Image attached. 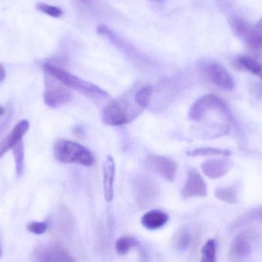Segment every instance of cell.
<instances>
[{"label": "cell", "mask_w": 262, "mask_h": 262, "mask_svg": "<svg viewBox=\"0 0 262 262\" xmlns=\"http://www.w3.org/2000/svg\"><path fill=\"white\" fill-rule=\"evenodd\" d=\"M29 123L26 119L18 122L12 130L0 141V158L9 149H12L19 142L23 141V136L29 130Z\"/></svg>", "instance_id": "obj_13"}, {"label": "cell", "mask_w": 262, "mask_h": 262, "mask_svg": "<svg viewBox=\"0 0 262 262\" xmlns=\"http://www.w3.org/2000/svg\"><path fill=\"white\" fill-rule=\"evenodd\" d=\"M49 224L47 221H35L29 223L27 226V230L35 235H42L47 231Z\"/></svg>", "instance_id": "obj_26"}, {"label": "cell", "mask_w": 262, "mask_h": 262, "mask_svg": "<svg viewBox=\"0 0 262 262\" xmlns=\"http://www.w3.org/2000/svg\"><path fill=\"white\" fill-rule=\"evenodd\" d=\"M258 76H259V77H260V78H261V79H262V70H261V72H260V73H259V74H258Z\"/></svg>", "instance_id": "obj_31"}, {"label": "cell", "mask_w": 262, "mask_h": 262, "mask_svg": "<svg viewBox=\"0 0 262 262\" xmlns=\"http://www.w3.org/2000/svg\"><path fill=\"white\" fill-rule=\"evenodd\" d=\"M237 63L246 70L252 72L254 75H258L262 70V65L258 60L249 55H238L237 57Z\"/></svg>", "instance_id": "obj_20"}, {"label": "cell", "mask_w": 262, "mask_h": 262, "mask_svg": "<svg viewBox=\"0 0 262 262\" xmlns=\"http://www.w3.org/2000/svg\"><path fill=\"white\" fill-rule=\"evenodd\" d=\"M215 198L229 204L236 205L238 203V193L233 188H221L215 190Z\"/></svg>", "instance_id": "obj_22"}, {"label": "cell", "mask_w": 262, "mask_h": 262, "mask_svg": "<svg viewBox=\"0 0 262 262\" xmlns=\"http://www.w3.org/2000/svg\"><path fill=\"white\" fill-rule=\"evenodd\" d=\"M5 78H6V70L4 66L0 63V83L4 81Z\"/></svg>", "instance_id": "obj_27"}, {"label": "cell", "mask_w": 262, "mask_h": 262, "mask_svg": "<svg viewBox=\"0 0 262 262\" xmlns=\"http://www.w3.org/2000/svg\"><path fill=\"white\" fill-rule=\"evenodd\" d=\"M174 249L180 252H185L191 245V235L189 231L185 228H181L173 237Z\"/></svg>", "instance_id": "obj_18"}, {"label": "cell", "mask_w": 262, "mask_h": 262, "mask_svg": "<svg viewBox=\"0 0 262 262\" xmlns=\"http://www.w3.org/2000/svg\"><path fill=\"white\" fill-rule=\"evenodd\" d=\"M199 69L207 79L217 87L224 90H232L235 87V82L232 75L220 63L212 60H204L200 62Z\"/></svg>", "instance_id": "obj_7"}, {"label": "cell", "mask_w": 262, "mask_h": 262, "mask_svg": "<svg viewBox=\"0 0 262 262\" xmlns=\"http://www.w3.org/2000/svg\"><path fill=\"white\" fill-rule=\"evenodd\" d=\"M3 129V126H0V132H1L2 129Z\"/></svg>", "instance_id": "obj_32"}, {"label": "cell", "mask_w": 262, "mask_h": 262, "mask_svg": "<svg viewBox=\"0 0 262 262\" xmlns=\"http://www.w3.org/2000/svg\"><path fill=\"white\" fill-rule=\"evenodd\" d=\"M43 69L46 73L49 74L69 89H74L88 95L108 96L107 92L103 90L96 85L80 78L79 77L70 73L59 66H55L52 63H46L43 65Z\"/></svg>", "instance_id": "obj_2"}, {"label": "cell", "mask_w": 262, "mask_h": 262, "mask_svg": "<svg viewBox=\"0 0 262 262\" xmlns=\"http://www.w3.org/2000/svg\"><path fill=\"white\" fill-rule=\"evenodd\" d=\"M252 251V243L249 236L245 234L237 235L229 249V258L233 261H240L249 256Z\"/></svg>", "instance_id": "obj_15"}, {"label": "cell", "mask_w": 262, "mask_h": 262, "mask_svg": "<svg viewBox=\"0 0 262 262\" xmlns=\"http://www.w3.org/2000/svg\"><path fill=\"white\" fill-rule=\"evenodd\" d=\"M138 246V241L131 235H124L117 240L115 249L118 254L121 255H127L131 249Z\"/></svg>", "instance_id": "obj_19"}, {"label": "cell", "mask_w": 262, "mask_h": 262, "mask_svg": "<svg viewBox=\"0 0 262 262\" xmlns=\"http://www.w3.org/2000/svg\"><path fill=\"white\" fill-rule=\"evenodd\" d=\"M201 261L215 262L216 261V243L214 239H209L202 249Z\"/></svg>", "instance_id": "obj_24"}, {"label": "cell", "mask_w": 262, "mask_h": 262, "mask_svg": "<svg viewBox=\"0 0 262 262\" xmlns=\"http://www.w3.org/2000/svg\"><path fill=\"white\" fill-rule=\"evenodd\" d=\"M46 74V88L43 93L45 104L52 109H56L69 103L72 98L69 88L49 74Z\"/></svg>", "instance_id": "obj_8"}, {"label": "cell", "mask_w": 262, "mask_h": 262, "mask_svg": "<svg viewBox=\"0 0 262 262\" xmlns=\"http://www.w3.org/2000/svg\"><path fill=\"white\" fill-rule=\"evenodd\" d=\"M209 112H217L232 120V115L224 100L213 94L203 95L196 100L189 111V118L193 122H200Z\"/></svg>", "instance_id": "obj_5"}, {"label": "cell", "mask_w": 262, "mask_h": 262, "mask_svg": "<svg viewBox=\"0 0 262 262\" xmlns=\"http://www.w3.org/2000/svg\"><path fill=\"white\" fill-rule=\"evenodd\" d=\"M229 26L233 33L243 41L249 50L256 55H262V16L255 25L250 24L239 17H232L229 19Z\"/></svg>", "instance_id": "obj_4"}, {"label": "cell", "mask_w": 262, "mask_h": 262, "mask_svg": "<svg viewBox=\"0 0 262 262\" xmlns=\"http://www.w3.org/2000/svg\"><path fill=\"white\" fill-rule=\"evenodd\" d=\"M148 1L155 2V3H160V2L163 1V0H148Z\"/></svg>", "instance_id": "obj_30"}, {"label": "cell", "mask_w": 262, "mask_h": 262, "mask_svg": "<svg viewBox=\"0 0 262 262\" xmlns=\"http://www.w3.org/2000/svg\"><path fill=\"white\" fill-rule=\"evenodd\" d=\"M184 198H197L207 195V186L202 175L195 169H189L186 183L181 189Z\"/></svg>", "instance_id": "obj_11"}, {"label": "cell", "mask_w": 262, "mask_h": 262, "mask_svg": "<svg viewBox=\"0 0 262 262\" xmlns=\"http://www.w3.org/2000/svg\"><path fill=\"white\" fill-rule=\"evenodd\" d=\"M134 198L140 207L146 208L152 204L160 195V186L147 175H138L133 180Z\"/></svg>", "instance_id": "obj_6"}, {"label": "cell", "mask_w": 262, "mask_h": 262, "mask_svg": "<svg viewBox=\"0 0 262 262\" xmlns=\"http://www.w3.org/2000/svg\"><path fill=\"white\" fill-rule=\"evenodd\" d=\"M5 114V109L3 106H0V117L3 116Z\"/></svg>", "instance_id": "obj_28"}, {"label": "cell", "mask_w": 262, "mask_h": 262, "mask_svg": "<svg viewBox=\"0 0 262 262\" xmlns=\"http://www.w3.org/2000/svg\"><path fill=\"white\" fill-rule=\"evenodd\" d=\"M143 112L132 98L125 95L109 103L103 109L101 119L107 126H121L134 121Z\"/></svg>", "instance_id": "obj_1"}, {"label": "cell", "mask_w": 262, "mask_h": 262, "mask_svg": "<svg viewBox=\"0 0 262 262\" xmlns=\"http://www.w3.org/2000/svg\"><path fill=\"white\" fill-rule=\"evenodd\" d=\"M169 221V215L160 210H151L141 218V224L148 230L154 231L163 227Z\"/></svg>", "instance_id": "obj_16"}, {"label": "cell", "mask_w": 262, "mask_h": 262, "mask_svg": "<svg viewBox=\"0 0 262 262\" xmlns=\"http://www.w3.org/2000/svg\"><path fill=\"white\" fill-rule=\"evenodd\" d=\"M12 149L13 151L16 175L17 176L19 177L23 175L24 171V146H23V141L15 145Z\"/></svg>", "instance_id": "obj_23"}, {"label": "cell", "mask_w": 262, "mask_h": 262, "mask_svg": "<svg viewBox=\"0 0 262 262\" xmlns=\"http://www.w3.org/2000/svg\"><path fill=\"white\" fill-rule=\"evenodd\" d=\"M33 257L37 261H75V259L62 246L55 243L37 246L34 250Z\"/></svg>", "instance_id": "obj_10"}, {"label": "cell", "mask_w": 262, "mask_h": 262, "mask_svg": "<svg viewBox=\"0 0 262 262\" xmlns=\"http://www.w3.org/2000/svg\"><path fill=\"white\" fill-rule=\"evenodd\" d=\"M152 92H154V89L152 86H145L140 88L134 94V97L136 103L143 110L149 106Z\"/></svg>", "instance_id": "obj_21"}, {"label": "cell", "mask_w": 262, "mask_h": 262, "mask_svg": "<svg viewBox=\"0 0 262 262\" xmlns=\"http://www.w3.org/2000/svg\"><path fill=\"white\" fill-rule=\"evenodd\" d=\"M36 9L40 12L53 18H60L63 15L62 9H60L58 6H52L44 3H37Z\"/></svg>", "instance_id": "obj_25"}, {"label": "cell", "mask_w": 262, "mask_h": 262, "mask_svg": "<svg viewBox=\"0 0 262 262\" xmlns=\"http://www.w3.org/2000/svg\"><path fill=\"white\" fill-rule=\"evenodd\" d=\"M187 155L191 157L195 156H223L229 157L231 152L229 149H218V148L203 147L197 148L186 152Z\"/></svg>", "instance_id": "obj_17"}, {"label": "cell", "mask_w": 262, "mask_h": 262, "mask_svg": "<svg viewBox=\"0 0 262 262\" xmlns=\"http://www.w3.org/2000/svg\"><path fill=\"white\" fill-rule=\"evenodd\" d=\"M3 255V248H2L1 241H0V257Z\"/></svg>", "instance_id": "obj_29"}, {"label": "cell", "mask_w": 262, "mask_h": 262, "mask_svg": "<svg viewBox=\"0 0 262 262\" xmlns=\"http://www.w3.org/2000/svg\"><path fill=\"white\" fill-rule=\"evenodd\" d=\"M146 166L154 173L166 181L172 183L177 172V163L174 160L161 155H149L146 160Z\"/></svg>", "instance_id": "obj_9"}, {"label": "cell", "mask_w": 262, "mask_h": 262, "mask_svg": "<svg viewBox=\"0 0 262 262\" xmlns=\"http://www.w3.org/2000/svg\"><path fill=\"white\" fill-rule=\"evenodd\" d=\"M55 159L64 164H75L80 166H93V155L92 152L79 143L69 140H59L54 146Z\"/></svg>", "instance_id": "obj_3"}, {"label": "cell", "mask_w": 262, "mask_h": 262, "mask_svg": "<svg viewBox=\"0 0 262 262\" xmlns=\"http://www.w3.org/2000/svg\"><path fill=\"white\" fill-rule=\"evenodd\" d=\"M232 163L227 157L224 158H212L203 162L201 169L203 173L212 179L222 178L228 173Z\"/></svg>", "instance_id": "obj_12"}, {"label": "cell", "mask_w": 262, "mask_h": 262, "mask_svg": "<svg viewBox=\"0 0 262 262\" xmlns=\"http://www.w3.org/2000/svg\"><path fill=\"white\" fill-rule=\"evenodd\" d=\"M115 175H116V165L112 155L106 157L103 165V188H104V198L111 203L115 195Z\"/></svg>", "instance_id": "obj_14"}]
</instances>
